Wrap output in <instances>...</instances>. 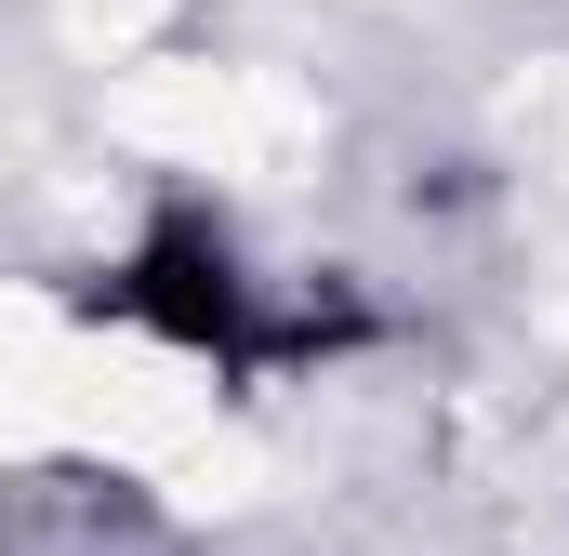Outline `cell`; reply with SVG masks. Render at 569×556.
I'll list each match as a JSON object with an SVG mask.
<instances>
[{
  "instance_id": "6da1fadb",
  "label": "cell",
  "mask_w": 569,
  "mask_h": 556,
  "mask_svg": "<svg viewBox=\"0 0 569 556\" xmlns=\"http://www.w3.org/2000/svg\"><path fill=\"white\" fill-rule=\"evenodd\" d=\"M80 318H93L107 345L159 358V371L226 385V398H252V385H279V371H318V358H331L318 305H305V291L252 252V226H239L226 199H199V186H159L133 226L93 252Z\"/></svg>"
}]
</instances>
